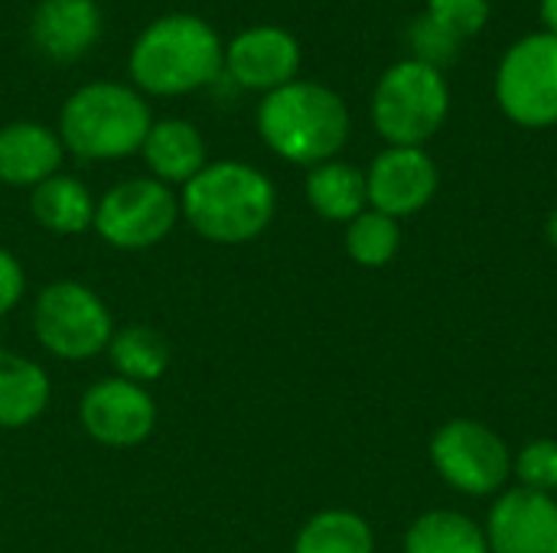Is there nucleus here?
Listing matches in <instances>:
<instances>
[{
    "instance_id": "nucleus-1",
    "label": "nucleus",
    "mask_w": 557,
    "mask_h": 553,
    "mask_svg": "<svg viewBox=\"0 0 557 553\" xmlns=\"http://www.w3.org/2000/svg\"><path fill=\"white\" fill-rule=\"evenodd\" d=\"M180 215L209 244H251L277 215V189L268 173L245 160H209L183 186Z\"/></svg>"
},
{
    "instance_id": "nucleus-2",
    "label": "nucleus",
    "mask_w": 557,
    "mask_h": 553,
    "mask_svg": "<svg viewBox=\"0 0 557 553\" xmlns=\"http://www.w3.org/2000/svg\"><path fill=\"white\" fill-rule=\"evenodd\" d=\"M225 42L199 13H163L140 29L127 52L131 85L147 98H180L222 75Z\"/></svg>"
},
{
    "instance_id": "nucleus-3",
    "label": "nucleus",
    "mask_w": 557,
    "mask_h": 553,
    "mask_svg": "<svg viewBox=\"0 0 557 553\" xmlns=\"http://www.w3.org/2000/svg\"><path fill=\"white\" fill-rule=\"evenodd\" d=\"M255 124L274 156L307 169L336 160L352 130L339 91L307 78H294L261 95Z\"/></svg>"
},
{
    "instance_id": "nucleus-4",
    "label": "nucleus",
    "mask_w": 557,
    "mask_h": 553,
    "mask_svg": "<svg viewBox=\"0 0 557 553\" xmlns=\"http://www.w3.org/2000/svg\"><path fill=\"white\" fill-rule=\"evenodd\" d=\"M150 124V101L134 85L88 81L62 101L55 134L65 153L88 163H108L140 153Z\"/></svg>"
},
{
    "instance_id": "nucleus-5",
    "label": "nucleus",
    "mask_w": 557,
    "mask_h": 553,
    "mask_svg": "<svg viewBox=\"0 0 557 553\" xmlns=\"http://www.w3.org/2000/svg\"><path fill=\"white\" fill-rule=\"evenodd\" d=\"M450 88L441 68L418 59L395 62L372 91V124L388 147H424L447 121Z\"/></svg>"
},
{
    "instance_id": "nucleus-6",
    "label": "nucleus",
    "mask_w": 557,
    "mask_h": 553,
    "mask_svg": "<svg viewBox=\"0 0 557 553\" xmlns=\"http://www.w3.org/2000/svg\"><path fill=\"white\" fill-rule=\"evenodd\" d=\"M29 326L42 352L59 362L98 359L114 336V316L104 297L82 280H52L36 290Z\"/></svg>"
},
{
    "instance_id": "nucleus-7",
    "label": "nucleus",
    "mask_w": 557,
    "mask_h": 553,
    "mask_svg": "<svg viewBox=\"0 0 557 553\" xmlns=\"http://www.w3.org/2000/svg\"><path fill=\"white\" fill-rule=\"evenodd\" d=\"M180 196L153 176H131L104 189L91 231L114 251H150L180 225Z\"/></svg>"
},
{
    "instance_id": "nucleus-8",
    "label": "nucleus",
    "mask_w": 557,
    "mask_h": 553,
    "mask_svg": "<svg viewBox=\"0 0 557 553\" xmlns=\"http://www.w3.org/2000/svg\"><path fill=\"white\" fill-rule=\"evenodd\" d=\"M496 104L519 127L557 124V36L529 33L509 46L496 68Z\"/></svg>"
},
{
    "instance_id": "nucleus-9",
    "label": "nucleus",
    "mask_w": 557,
    "mask_h": 553,
    "mask_svg": "<svg viewBox=\"0 0 557 553\" xmlns=\"http://www.w3.org/2000/svg\"><path fill=\"white\" fill-rule=\"evenodd\" d=\"M431 463L450 489L476 499L506 492L512 476V453L506 440L473 417L447 420L434 433Z\"/></svg>"
},
{
    "instance_id": "nucleus-10",
    "label": "nucleus",
    "mask_w": 557,
    "mask_h": 553,
    "mask_svg": "<svg viewBox=\"0 0 557 553\" xmlns=\"http://www.w3.org/2000/svg\"><path fill=\"white\" fill-rule=\"evenodd\" d=\"M160 407L144 385L108 375L78 398V424L88 440L108 450H134L157 430Z\"/></svg>"
},
{
    "instance_id": "nucleus-11",
    "label": "nucleus",
    "mask_w": 557,
    "mask_h": 553,
    "mask_svg": "<svg viewBox=\"0 0 557 553\" xmlns=\"http://www.w3.org/2000/svg\"><path fill=\"white\" fill-rule=\"evenodd\" d=\"M437 186L441 173L424 147H385L366 169L369 209L398 222L431 205Z\"/></svg>"
},
{
    "instance_id": "nucleus-12",
    "label": "nucleus",
    "mask_w": 557,
    "mask_h": 553,
    "mask_svg": "<svg viewBox=\"0 0 557 553\" xmlns=\"http://www.w3.org/2000/svg\"><path fill=\"white\" fill-rule=\"evenodd\" d=\"M300 59V42L284 26H248L225 42L222 75L245 91L268 95L297 78Z\"/></svg>"
},
{
    "instance_id": "nucleus-13",
    "label": "nucleus",
    "mask_w": 557,
    "mask_h": 553,
    "mask_svg": "<svg viewBox=\"0 0 557 553\" xmlns=\"http://www.w3.org/2000/svg\"><path fill=\"white\" fill-rule=\"evenodd\" d=\"M490 553H557V502L545 492L506 489L483 525Z\"/></svg>"
},
{
    "instance_id": "nucleus-14",
    "label": "nucleus",
    "mask_w": 557,
    "mask_h": 553,
    "mask_svg": "<svg viewBox=\"0 0 557 553\" xmlns=\"http://www.w3.org/2000/svg\"><path fill=\"white\" fill-rule=\"evenodd\" d=\"M104 29L95 0H39L29 13V42L52 62H75L95 49Z\"/></svg>"
},
{
    "instance_id": "nucleus-15",
    "label": "nucleus",
    "mask_w": 557,
    "mask_h": 553,
    "mask_svg": "<svg viewBox=\"0 0 557 553\" xmlns=\"http://www.w3.org/2000/svg\"><path fill=\"white\" fill-rule=\"evenodd\" d=\"M65 147L49 124L10 121L0 127V183L10 189H36L62 173Z\"/></svg>"
},
{
    "instance_id": "nucleus-16",
    "label": "nucleus",
    "mask_w": 557,
    "mask_h": 553,
    "mask_svg": "<svg viewBox=\"0 0 557 553\" xmlns=\"http://www.w3.org/2000/svg\"><path fill=\"white\" fill-rule=\"evenodd\" d=\"M147 176L166 186H186L209 166V143L193 121L183 117H160L150 124L144 147H140Z\"/></svg>"
},
{
    "instance_id": "nucleus-17",
    "label": "nucleus",
    "mask_w": 557,
    "mask_h": 553,
    "mask_svg": "<svg viewBox=\"0 0 557 553\" xmlns=\"http://www.w3.org/2000/svg\"><path fill=\"white\" fill-rule=\"evenodd\" d=\"M49 401V372L13 349H0V430H23L36 424L46 414Z\"/></svg>"
},
{
    "instance_id": "nucleus-18",
    "label": "nucleus",
    "mask_w": 557,
    "mask_h": 553,
    "mask_svg": "<svg viewBox=\"0 0 557 553\" xmlns=\"http://www.w3.org/2000/svg\"><path fill=\"white\" fill-rule=\"evenodd\" d=\"M95 205L98 199L91 189L69 173H55L36 189H29V215L33 222L59 238L82 235L95 225Z\"/></svg>"
},
{
    "instance_id": "nucleus-19",
    "label": "nucleus",
    "mask_w": 557,
    "mask_h": 553,
    "mask_svg": "<svg viewBox=\"0 0 557 553\" xmlns=\"http://www.w3.org/2000/svg\"><path fill=\"white\" fill-rule=\"evenodd\" d=\"M304 196L320 218L349 225L369 209L366 169L346 160H326L320 166H310L304 179Z\"/></svg>"
},
{
    "instance_id": "nucleus-20",
    "label": "nucleus",
    "mask_w": 557,
    "mask_h": 553,
    "mask_svg": "<svg viewBox=\"0 0 557 553\" xmlns=\"http://www.w3.org/2000/svg\"><path fill=\"white\" fill-rule=\"evenodd\" d=\"M104 355L117 378H127L144 388L150 381H160L170 368V342L163 339V332H157L153 326H144V323L114 329Z\"/></svg>"
},
{
    "instance_id": "nucleus-21",
    "label": "nucleus",
    "mask_w": 557,
    "mask_h": 553,
    "mask_svg": "<svg viewBox=\"0 0 557 553\" xmlns=\"http://www.w3.org/2000/svg\"><path fill=\"white\" fill-rule=\"evenodd\" d=\"M405 553H490L486 531L470 515L434 508L405 531Z\"/></svg>"
},
{
    "instance_id": "nucleus-22",
    "label": "nucleus",
    "mask_w": 557,
    "mask_h": 553,
    "mask_svg": "<svg viewBox=\"0 0 557 553\" xmlns=\"http://www.w3.org/2000/svg\"><path fill=\"white\" fill-rule=\"evenodd\" d=\"M290 553H375L372 525L349 508H323L304 521Z\"/></svg>"
},
{
    "instance_id": "nucleus-23",
    "label": "nucleus",
    "mask_w": 557,
    "mask_h": 553,
    "mask_svg": "<svg viewBox=\"0 0 557 553\" xmlns=\"http://www.w3.org/2000/svg\"><path fill=\"white\" fill-rule=\"evenodd\" d=\"M401 251V225L375 209H366L346 225V254L366 271H379Z\"/></svg>"
},
{
    "instance_id": "nucleus-24",
    "label": "nucleus",
    "mask_w": 557,
    "mask_h": 553,
    "mask_svg": "<svg viewBox=\"0 0 557 553\" xmlns=\"http://www.w3.org/2000/svg\"><path fill=\"white\" fill-rule=\"evenodd\" d=\"M512 476L522 489L552 495L557 489V440H529L512 460Z\"/></svg>"
},
{
    "instance_id": "nucleus-25",
    "label": "nucleus",
    "mask_w": 557,
    "mask_h": 553,
    "mask_svg": "<svg viewBox=\"0 0 557 553\" xmlns=\"http://www.w3.org/2000/svg\"><path fill=\"white\" fill-rule=\"evenodd\" d=\"M428 16L463 42L486 26L490 0H428Z\"/></svg>"
},
{
    "instance_id": "nucleus-26",
    "label": "nucleus",
    "mask_w": 557,
    "mask_h": 553,
    "mask_svg": "<svg viewBox=\"0 0 557 553\" xmlns=\"http://www.w3.org/2000/svg\"><path fill=\"white\" fill-rule=\"evenodd\" d=\"M411 49H414V59L424 62V65H447L457 59L460 52V39H454L444 26H437L428 13L411 26Z\"/></svg>"
},
{
    "instance_id": "nucleus-27",
    "label": "nucleus",
    "mask_w": 557,
    "mask_h": 553,
    "mask_svg": "<svg viewBox=\"0 0 557 553\" xmlns=\"http://www.w3.org/2000/svg\"><path fill=\"white\" fill-rule=\"evenodd\" d=\"M26 297V271L20 257L7 248H0V319L10 316Z\"/></svg>"
},
{
    "instance_id": "nucleus-28",
    "label": "nucleus",
    "mask_w": 557,
    "mask_h": 553,
    "mask_svg": "<svg viewBox=\"0 0 557 553\" xmlns=\"http://www.w3.org/2000/svg\"><path fill=\"white\" fill-rule=\"evenodd\" d=\"M539 10H542L545 29L557 36V0H539Z\"/></svg>"
},
{
    "instance_id": "nucleus-29",
    "label": "nucleus",
    "mask_w": 557,
    "mask_h": 553,
    "mask_svg": "<svg viewBox=\"0 0 557 553\" xmlns=\"http://www.w3.org/2000/svg\"><path fill=\"white\" fill-rule=\"evenodd\" d=\"M545 238H548V244L557 251V209L548 215V222H545Z\"/></svg>"
}]
</instances>
